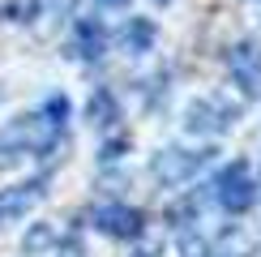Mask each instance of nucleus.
I'll return each mask as SVG.
<instances>
[{"label": "nucleus", "mask_w": 261, "mask_h": 257, "mask_svg": "<svg viewBox=\"0 0 261 257\" xmlns=\"http://www.w3.org/2000/svg\"><path fill=\"white\" fill-rule=\"evenodd\" d=\"M39 197H43V180H30V185H17V189L0 193V223H5V219H17V214H26Z\"/></svg>", "instance_id": "f257e3e1"}, {"label": "nucleus", "mask_w": 261, "mask_h": 257, "mask_svg": "<svg viewBox=\"0 0 261 257\" xmlns=\"http://www.w3.org/2000/svg\"><path fill=\"white\" fill-rule=\"evenodd\" d=\"M103 5H116V0H103Z\"/></svg>", "instance_id": "f03ea898"}]
</instances>
